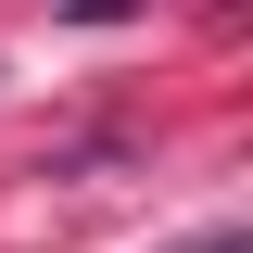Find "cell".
I'll return each mask as SVG.
<instances>
[{"mask_svg": "<svg viewBox=\"0 0 253 253\" xmlns=\"http://www.w3.org/2000/svg\"><path fill=\"white\" fill-rule=\"evenodd\" d=\"M203 253H241V241H203Z\"/></svg>", "mask_w": 253, "mask_h": 253, "instance_id": "1", "label": "cell"}]
</instances>
